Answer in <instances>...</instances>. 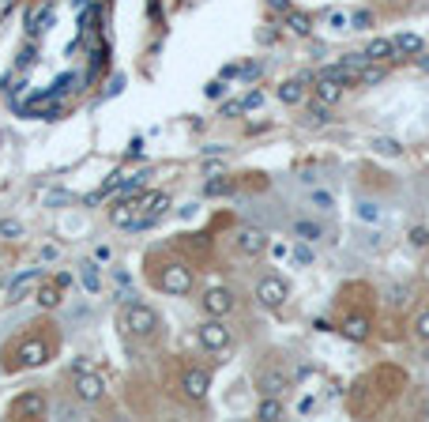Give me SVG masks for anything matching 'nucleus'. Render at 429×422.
<instances>
[{
    "label": "nucleus",
    "instance_id": "nucleus-1",
    "mask_svg": "<svg viewBox=\"0 0 429 422\" xmlns=\"http://www.w3.org/2000/svg\"><path fill=\"white\" fill-rule=\"evenodd\" d=\"M57 351H61L57 324H31L26 332H19L16 339L4 343V354H0L4 362H0V366H4V374L38 369V366H46Z\"/></svg>",
    "mask_w": 429,
    "mask_h": 422
},
{
    "label": "nucleus",
    "instance_id": "nucleus-2",
    "mask_svg": "<svg viewBox=\"0 0 429 422\" xmlns=\"http://www.w3.org/2000/svg\"><path fill=\"white\" fill-rule=\"evenodd\" d=\"M147 279L162 290V294H173V298L192 294V287H196L192 264L177 260V257H166V253H151V257H147Z\"/></svg>",
    "mask_w": 429,
    "mask_h": 422
},
{
    "label": "nucleus",
    "instance_id": "nucleus-3",
    "mask_svg": "<svg viewBox=\"0 0 429 422\" xmlns=\"http://www.w3.org/2000/svg\"><path fill=\"white\" fill-rule=\"evenodd\" d=\"M120 328L132 336V339H155L158 328H162V316H158L155 306H147V302H128L125 313H120Z\"/></svg>",
    "mask_w": 429,
    "mask_h": 422
},
{
    "label": "nucleus",
    "instance_id": "nucleus-4",
    "mask_svg": "<svg viewBox=\"0 0 429 422\" xmlns=\"http://www.w3.org/2000/svg\"><path fill=\"white\" fill-rule=\"evenodd\" d=\"M252 385H257L260 396H283L294 381H290V369L279 362V359H267L252 369Z\"/></svg>",
    "mask_w": 429,
    "mask_h": 422
},
{
    "label": "nucleus",
    "instance_id": "nucleus-5",
    "mask_svg": "<svg viewBox=\"0 0 429 422\" xmlns=\"http://www.w3.org/2000/svg\"><path fill=\"white\" fill-rule=\"evenodd\" d=\"M8 415H11V418H23V422L46 418V415H49V396H46L42 388H26V392H19L16 400L8 403Z\"/></svg>",
    "mask_w": 429,
    "mask_h": 422
},
{
    "label": "nucleus",
    "instance_id": "nucleus-6",
    "mask_svg": "<svg viewBox=\"0 0 429 422\" xmlns=\"http://www.w3.org/2000/svg\"><path fill=\"white\" fill-rule=\"evenodd\" d=\"M286 298H290V283L279 272H264L257 279V302L264 309H283Z\"/></svg>",
    "mask_w": 429,
    "mask_h": 422
},
{
    "label": "nucleus",
    "instance_id": "nucleus-7",
    "mask_svg": "<svg viewBox=\"0 0 429 422\" xmlns=\"http://www.w3.org/2000/svg\"><path fill=\"white\" fill-rule=\"evenodd\" d=\"M196 339H200V347H204V351L219 354V351H226V347L234 343V332L226 328V321H222V316H207V321H200V328H196Z\"/></svg>",
    "mask_w": 429,
    "mask_h": 422
},
{
    "label": "nucleus",
    "instance_id": "nucleus-8",
    "mask_svg": "<svg viewBox=\"0 0 429 422\" xmlns=\"http://www.w3.org/2000/svg\"><path fill=\"white\" fill-rule=\"evenodd\" d=\"M72 396L76 403H98L105 396V377L95 369H76L72 374Z\"/></svg>",
    "mask_w": 429,
    "mask_h": 422
},
{
    "label": "nucleus",
    "instance_id": "nucleus-9",
    "mask_svg": "<svg viewBox=\"0 0 429 422\" xmlns=\"http://www.w3.org/2000/svg\"><path fill=\"white\" fill-rule=\"evenodd\" d=\"M234 306H237V298H234L230 287H207L204 294H200V309L207 316H230Z\"/></svg>",
    "mask_w": 429,
    "mask_h": 422
},
{
    "label": "nucleus",
    "instance_id": "nucleus-10",
    "mask_svg": "<svg viewBox=\"0 0 429 422\" xmlns=\"http://www.w3.org/2000/svg\"><path fill=\"white\" fill-rule=\"evenodd\" d=\"M181 392H185V400H192L200 403L204 396L211 392V369H200V366H189L181 374Z\"/></svg>",
    "mask_w": 429,
    "mask_h": 422
},
{
    "label": "nucleus",
    "instance_id": "nucleus-11",
    "mask_svg": "<svg viewBox=\"0 0 429 422\" xmlns=\"http://www.w3.org/2000/svg\"><path fill=\"white\" fill-rule=\"evenodd\" d=\"M234 245H237L241 257H264L267 253V234L260 227H237Z\"/></svg>",
    "mask_w": 429,
    "mask_h": 422
},
{
    "label": "nucleus",
    "instance_id": "nucleus-12",
    "mask_svg": "<svg viewBox=\"0 0 429 422\" xmlns=\"http://www.w3.org/2000/svg\"><path fill=\"white\" fill-rule=\"evenodd\" d=\"M136 204H140V227H151V222L162 219V211L170 207V196L155 189V192H140Z\"/></svg>",
    "mask_w": 429,
    "mask_h": 422
},
{
    "label": "nucleus",
    "instance_id": "nucleus-13",
    "mask_svg": "<svg viewBox=\"0 0 429 422\" xmlns=\"http://www.w3.org/2000/svg\"><path fill=\"white\" fill-rule=\"evenodd\" d=\"M339 332L351 339V343H366L369 332H373V316L366 309H354V313H346L343 316V324H339Z\"/></svg>",
    "mask_w": 429,
    "mask_h": 422
},
{
    "label": "nucleus",
    "instance_id": "nucleus-14",
    "mask_svg": "<svg viewBox=\"0 0 429 422\" xmlns=\"http://www.w3.org/2000/svg\"><path fill=\"white\" fill-rule=\"evenodd\" d=\"M343 91H346V83H343V79H335V76H328V72H320V76L313 79V95H316L320 102H328V106L339 102Z\"/></svg>",
    "mask_w": 429,
    "mask_h": 422
},
{
    "label": "nucleus",
    "instance_id": "nucleus-15",
    "mask_svg": "<svg viewBox=\"0 0 429 422\" xmlns=\"http://www.w3.org/2000/svg\"><path fill=\"white\" fill-rule=\"evenodd\" d=\"M110 222L120 227V230H140V204H136V196H132V200H120L110 211Z\"/></svg>",
    "mask_w": 429,
    "mask_h": 422
},
{
    "label": "nucleus",
    "instance_id": "nucleus-16",
    "mask_svg": "<svg viewBox=\"0 0 429 422\" xmlns=\"http://www.w3.org/2000/svg\"><path fill=\"white\" fill-rule=\"evenodd\" d=\"M283 415H286V407H283V400H279V396H260V400H257V418L279 422Z\"/></svg>",
    "mask_w": 429,
    "mask_h": 422
},
{
    "label": "nucleus",
    "instance_id": "nucleus-17",
    "mask_svg": "<svg viewBox=\"0 0 429 422\" xmlns=\"http://www.w3.org/2000/svg\"><path fill=\"white\" fill-rule=\"evenodd\" d=\"M366 57L369 61H392V57H399L396 38H373V42L366 46Z\"/></svg>",
    "mask_w": 429,
    "mask_h": 422
},
{
    "label": "nucleus",
    "instance_id": "nucleus-18",
    "mask_svg": "<svg viewBox=\"0 0 429 422\" xmlns=\"http://www.w3.org/2000/svg\"><path fill=\"white\" fill-rule=\"evenodd\" d=\"M290 237H298V242H320L324 230H320V222H313V219H294L290 222Z\"/></svg>",
    "mask_w": 429,
    "mask_h": 422
},
{
    "label": "nucleus",
    "instance_id": "nucleus-19",
    "mask_svg": "<svg viewBox=\"0 0 429 422\" xmlns=\"http://www.w3.org/2000/svg\"><path fill=\"white\" fill-rule=\"evenodd\" d=\"M61 290H64V287H61L57 279H53V283H42V287H38V294H34L38 306H42V309H57V306H61Z\"/></svg>",
    "mask_w": 429,
    "mask_h": 422
},
{
    "label": "nucleus",
    "instance_id": "nucleus-20",
    "mask_svg": "<svg viewBox=\"0 0 429 422\" xmlns=\"http://www.w3.org/2000/svg\"><path fill=\"white\" fill-rule=\"evenodd\" d=\"M396 49H399V57H418V53L425 49V42L414 31H403V34L396 38Z\"/></svg>",
    "mask_w": 429,
    "mask_h": 422
},
{
    "label": "nucleus",
    "instance_id": "nucleus-21",
    "mask_svg": "<svg viewBox=\"0 0 429 422\" xmlns=\"http://www.w3.org/2000/svg\"><path fill=\"white\" fill-rule=\"evenodd\" d=\"M283 19H286V26H290V31L298 34V38H309V34H313V19L305 16V11H298V8H290V11H286Z\"/></svg>",
    "mask_w": 429,
    "mask_h": 422
},
{
    "label": "nucleus",
    "instance_id": "nucleus-22",
    "mask_svg": "<svg viewBox=\"0 0 429 422\" xmlns=\"http://www.w3.org/2000/svg\"><path fill=\"white\" fill-rule=\"evenodd\" d=\"M279 98H283L286 106H301V98H305L301 79H283V83H279Z\"/></svg>",
    "mask_w": 429,
    "mask_h": 422
},
{
    "label": "nucleus",
    "instance_id": "nucleus-23",
    "mask_svg": "<svg viewBox=\"0 0 429 422\" xmlns=\"http://www.w3.org/2000/svg\"><path fill=\"white\" fill-rule=\"evenodd\" d=\"M358 83H366V87H377V83H384V64H381V61L361 64V68H358Z\"/></svg>",
    "mask_w": 429,
    "mask_h": 422
},
{
    "label": "nucleus",
    "instance_id": "nucleus-24",
    "mask_svg": "<svg viewBox=\"0 0 429 422\" xmlns=\"http://www.w3.org/2000/svg\"><path fill=\"white\" fill-rule=\"evenodd\" d=\"M38 279H42V272H38V268H34V272H23L19 279L11 283V290H8V294H11V302H19V298L26 294V290H31V287L38 283Z\"/></svg>",
    "mask_w": 429,
    "mask_h": 422
},
{
    "label": "nucleus",
    "instance_id": "nucleus-25",
    "mask_svg": "<svg viewBox=\"0 0 429 422\" xmlns=\"http://www.w3.org/2000/svg\"><path fill=\"white\" fill-rule=\"evenodd\" d=\"M79 279H83V287L91 290V294H95V290L102 287V275H98V264H95V260H83V264H79Z\"/></svg>",
    "mask_w": 429,
    "mask_h": 422
},
{
    "label": "nucleus",
    "instance_id": "nucleus-26",
    "mask_svg": "<svg viewBox=\"0 0 429 422\" xmlns=\"http://www.w3.org/2000/svg\"><path fill=\"white\" fill-rule=\"evenodd\" d=\"M226 192H234V177H226V174H214L204 185V196H226Z\"/></svg>",
    "mask_w": 429,
    "mask_h": 422
},
{
    "label": "nucleus",
    "instance_id": "nucleus-27",
    "mask_svg": "<svg viewBox=\"0 0 429 422\" xmlns=\"http://www.w3.org/2000/svg\"><path fill=\"white\" fill-rule=\"evenodd\" d=\"M373 151L384 155V158H399V155H403L399 140H392V136H377V140H373Z\"/></svg>",
    "mask_w": 429,
    "mask_h": 422
},
{
    "label": "nucleus",
    "instance_id": "nucleus-28",
    "mask_svg": "<svg viewBox=\"0 0 429 422\" xmlns=\"http://www.w3.org/2000/svg\"><path fill=\"white\" fill-rule=\"evenodd\" d=\"M346 26H351V31H369V26H373V11L369 8H354L351 16H346Z\"/></svg>",
    "mask_w": 429,
    "mask_h": 422
},
{
    "label": "nucleus",
    "instance_id": "nucleus-29",
    "mask_svg": "<svg viewBox=\"0 0 429 422\" xmlns=\"http://www.w3.org/2000/svg\"><path fill=\"white\" fill-rule=\"evenodd\" d=\"M358 219H361V222H381V204L361 200V204H358Z\"/></svg>",
    "mask_w": 429,
    "mask_h": 422
},
{
    "label": "nucleus",
    "instance_id": "nucleus-30",
    "mask_svg": "<svg viewBox=\"0 0 429 422\" xmlns=\"http://www.w3.org/2000/svg\"><path fill=\"white\" fill-rule=\"evenodd\" d=\"M407 242H410L414 249H429V227H410Z\"/></svg>",
    "mask_w": 429,
    "mask_h": 422
},
{
    "label": "nucleus",
    "instance_id": "nucleus-31",
    "mask_svg": "<svg viewBox=\"0 0 429 422\" xmlns=\"http://www.w3.org/2000/svg\"><path fill=\"white\" fill-rule=\"evenodd\" d=\"M414 336H418L422 343H429V309H422L418 316H414Z\"/></svg>",
    "mask_w": 429,
    "mask_h": 422
},
{
    "label": "nucleus",
    "instance_id": "nucleus-32",
    "mask_svg": "<svg viewBox=\"0 0 429 422\" xmlns=\"http://www.w3.org/2000/svg\"><path fill=\"white\" fill-rule=\"evenodd\" d=\"M313 204H316L320 211H331L335 200H331V192H328V189H316V192H313Z\"/></svg>",
    "mask_w": 429,
    "mask_h": 422
},
{
    "label": "nucleus",
    "instance_id": "nucleus-33",
    "mask_svg": "<svg viewBox=\"0 0 429 422\" xmlns=\"http://www.w3.org/2000/svg\"><path fill=\"white\" fill-rule=\"evenodd\" d=\"M0 234H4V237H19V234H23V222L4 219V222H0Z\"/></svg>",
    "mask_w": 429,
    "mask_h": 422
},
{
    "label": "nucleus",
    "instance_id": "nucleus-34",
    "mask_svg": "<svg viewBox=\"0 0 429 422\" xmlns=\"http://www.w3.org/2000/svg\"><path fill=\"white\" fill-rule=\"evenodd\" d=\"M290 253H294V260H298V264H313V253L305 249V242H298V245L290 249Z\"/></svg>",
    "mask_w": 429,
    "mask_h": 422
},
{
    "label": "nucleus",
    "instance_id": "nucleus-35",
    "mask_svg": "<svg viewBox=\"0 0 429 422\" xmlns=\"http://www.w3.org/2000/svg\"><path fill=\"white\" fill-rule=\"evenodd\" d=\"M222 91H226L222 79H211V83L204 87V95H207V98H222Z\"/></svg>",
    "mask_w": 429,
    "mask_h": 422
},
{
    "label": "nucleus",
    "instance_id": "nucleus-36",
    "mask_svg": "<svg viewBox=\"0 0 429 422\" xmlns=\"http://www.w3.org/2000/svg\"><path fill=\"white\" fill-rule=\"evenodd\" d=\"M407 298H410L407 287H392V306H407Z\"/></svg>",
    "mask_w": 429,
    "mask_h": 422
},
{
    "label": "nucleus",
    "instance_id": "nucleus-37",
    "mask_svg": "<svg viewBox=\"0 0 429 422\" xmlns=\"http://www.w3.org/2000/svg\"><path fill=\"white\" fill-rule=\"evenodd\" d=\"M241 102H245V110H257V106H264V95H260V91H249Z\"/></svg>",
    "mask_w": 429,
    "mask_h": 422
},
{
    "label": "nucleus",
    "instance_id": "nucleus-38",
    "mask_svg": "<svg viewBox=\"0 0 429 422\" xmlns=\"http://www.w3.org/2000/svg\"><path fill=\"white\" fill-rule=\"evenodd\" d=\"M237 113H245V102H226L222 106V117H237Z\"/></svg>",
    "mask_w": 429,
    "mask_h": 422
},
{
    "label": "nucleus",
    "instance_id": "nucleus-39",
    "mask_svg": "<svg viewBox=\"0 0 429 422\" xmlns=\"http://www.w3.org/2000/svg\"><path fill=\"white\" fill-rule=\"evenodd\" d=\"M264 4H267V8H272V11H283V16H286V11L294 8V4H290V0H264Z\"/></svg>",
    "mask_w": 429,
    "mask_h": 422
},
{
    "label": "nucleus",
    "instance_id": "nucleus-40",
    "mask_svg": "<svg viewBox=\"0 0 429 422\" xmlns=\"http://www.w3.org/2000/svg\"><path fill=\"white\" fill-rule=\"evenodd\" d=\"M72 196L68 192H46V204H68Z\"/></svg>",
    "mask_w": 429,
    "mask_h": 422
},
{
    "label": "nucleus",
    "instance_id": "nucleus-41",
    "mask_svg": "<svg viewBox=\"0 0 429 422\" xmlns=\"http://www.w3.org/2000/svg\"><path fill=\"white\" fill-rule=\"evenodd\" d=\"M377 4H384V8H392V11H403L410 0H377Z\"/></svg>",
    "mask_w": 429,
    "mask_h": 422
},
{
    "label": "nucleus",
    "instance_id": "nucleus-42",
    "mask_svg": "<svg viewBox=\"0 0 429 422\" xmlns=\"http://www.w3.org/2000/svg\"><path fill=\"white\" fill-rule=\"evenodd\" d=\"M128 155L140 158V155H143V140H132V143H128Z\"/></svg>",
    "mask_w": 429,
    "mask_h": 422
},
{
    "label": "nucleus",
    "instance_id": "nucleus-43",
    "mask_svg": "<svg viewBox=\"0 0 429 422\" xmlns=\"http://www.w3.org/2000/svg\"><path fill=\"white\" fill-rule=\"evenodd\" d=\"M414 64H418V68H422V72H429V53L422 49V53H418V57H414Z\"/></svg>",
    "mask_w": 429,
    "mask_h": 422
},
{
    "label": "nucleus",
    "instance_id": "nucleus-44",
    "mask_svg": "<svg viewBox=\"0 0 429 422\" xmlns=\"http://www.w3.org/2000/svg\"><path fill=\"white\" fill-rule=\"evenodd\" d=\"M42 260H57V245H42Z\"/></svg>",
    "mask_w": 429,
    "mask_h": 422
}]
</instances>
